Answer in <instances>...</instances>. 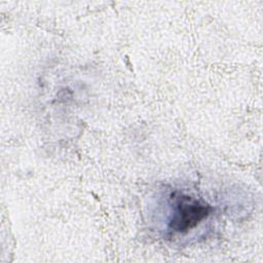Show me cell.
I'll use <instances>...</instances> for the list:
<instances>
[{
	"instance_id": "1",
	"label": "cell",
	"mask_w": 263,
	"mask_h": 263,
	"mask_svg": "<svg viewBox=\"0 0 263 263\" xmlns=\"http://www.w3.org/2000/svg\"><path fill=\"white\" fill-rule=\"evenodd\" d=\"M173 199L174 205L168 228L174 232L185 233L193 229L213 211L210 204L187 194L177 193Z\"/></svg>"
}]
</instances>
